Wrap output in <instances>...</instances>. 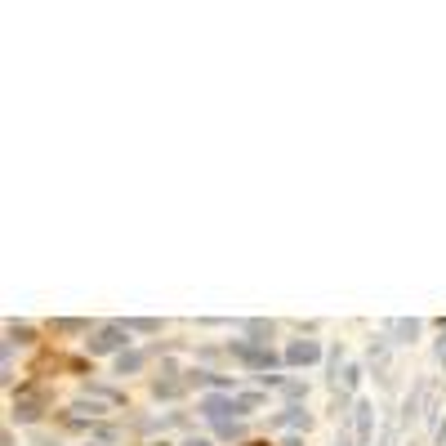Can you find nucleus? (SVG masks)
Listing matches in <instances>:
<instances>
[{"label":"nucleus","mask_w":446,"mask_h":446,"mask_svg":"<svg viewBox=\"0 0 446 446\" xmlns=\"http://www.w3.org/2000/svg\"><path fill=\"white\" fill-rule=\"evenodd\" d=\"M85 348H90V357H107V353H125L130 348V330H125V321H103L99 330L85 340Z\"/></svg>","instance_id":"f257e3e1"},{"label":"nucleus","mask_w":446,"mask_h":446,"mask_svg":"<svg viewBox=\"0 0 446 446\" xmlns=\"http://www.w3.org/2000/svg\"><path fill=\"white\" fill-rule=\"evenodd\" d=\"M228 353H232L241 366H250V370H268V366H281V361H286V357H277L272 348L250 344V340H232V344H228Z\"/></svg>","instance_id":"f03ea898"},{"label":"nucleus","mask_w":446,"mask_h":446,"mask_svg":"<svg viewBox=\"0 0 446 446\" xmlns=\"http://www.w3.org/2000/svg\"><path fill=\"white\" fill-rule=\"evenodd\" d=\"M326 353H321L317 340H295L286 344V366H312V361H321Z\"/></svg>","instance_id":"7ed1b4c3"},{"label":"nucleus","mask_w":446,"mask_h":446,"mask_svg":"<svg viewBox=\"0 0 446 446\" xmlns=\"http://www.w3.org/2000/svg\"><path fill=\"white\" fill-rule=\"evenodd\" d=\"M424 321L419 317H397V321H384V335H393V344H415Z\"/></svg>","instance_id":"20e7f679"},{"label":"nucleus","mask_w":446,"mask_h":446,"mask_svg":"<svg viewBox=\"0 0 446 446\" xmlns=\"http://www.w3.org/2000/svg\"><path fill=\"white\" fill-rule=\"evenodd\" d=\"M353 424H357V442L370 446V433H375V406H370V402H353Z\"/></svg>","instance_id":"39448f33"},{"label":"nucleus","mask_w":446,"mask_h":446,"mask_svg":"<svg viewBox=\"0 0 446 446\" xmlns=\"http://www.w3.org/2000/svg\"><path fill=\"white\" fill-rule=\"evenodd\" d=\"M201 415L210 419V424H228L232 419V397H201Z\"/></svg>","instance_id":"423d86ee"},{"label":"nucleus","mask_w":446,"mask_h":446,"mask_svg":"<svg viewBox=\"0 0 446 446\" xmlns=\"http://www.w3.org/2000/svg\"><path fill=\"white\" fill-rule=\"evenodd\" d=\"M312 419H308V411L304 406H281V411L272 415V428H308Z\"/></svg>","instance_id":"0eeeda50"},{"label":"nucleus","mask_w":446,"mask_h":446,"mask_svg":"<svg viewBox=\"0 0 446 446\" xmlns=\"http://www.w3.org/2000/svg\"><path fill=\"white\" fill-rule=\"evenodd\" d=\"M152 353H139V348H125V353L116 357V375H139L143 366H148Z\"/></svg>","instance_id":"6e6552de"},{"label":"nucleus","mask_w":446,"mask_h":446,"mask_svg":"<svg viewBox=\"0 0 446 446\" xmlns=\"http://www.w3.org/2000/svg\"><path fill=\"white\" fill-rule=\"evenodd\" d=\"M41 411H45L41 397H18V402H14V419H18V424H32V419H41Z\"/></svg>","instance_id":"1a4fd4ad"},{"label":"nucleus","mask_w":446,"mask_h":446,"mask_svg":"<svg viewBox=\"0 0 446 446\" xmlns=\"http://www.w3.org/2000/svg\"><path fill=\"white\" fill-rule=\"evenodd\" d=\"M259 406H263V393H237V397H232V415H237V419L255 415Z\"/></svg>","instance_id":"9d476101"},{"label":"nucleus","mask_w":446,"mask_h":446,"mask_svg":"<svg viewBox=\"0 0 446 446\" xmlns=\"http://www.w3.org/2000/svg\"><path fill=\"white\" fill-rule=\"evenodd\" d=\"M424 393H428V379H419L415 389H411V397L402 402V419H406V424H411V419L419 415V402H424Z\"/></svg>","instance_id":"9b49d317"},{"label":"nucleus","mask_w":446,"mask_h":446,"mask_svg":"<svg viewBox=\"0 0 446 446\" xmlns=\"http://www.w3.org/2000/svg\"><path fill=\"white\" fill-rule=\"evenodd\" d=\"M125 330H130V335H161V321H152V317H130Z\"/></svg>","instance_id":"f8f14e48"},{"label":"nucleus","mask_w":446,"mask_h":446,"mask_svg":"<svg viewBox=\"0 0 446 446\" xmlns=\"http://www.w3.org/2000/svg\"><path fill=\"white\" fill-rule=\"evenodd\" d=\"M85 393H94V397H103V402H112V406H120V402H125V393L107 389V384H85Z\"/></svg>","instance_id":"ddd939ff"},{"label":"nucleus","mask_w":446,"mask_h":446,"mask_svg":"<svg viewBox=\"0 0 446 446\" xmlns=\"http://www.w3.org/2000/svg\"><path fill=\"white\" fill-rule=\"evenodd\" d=\"M281 393L291 397V406H299L308 397V384H299V379H281Z\"/></svg>","instance_id":"4468645a"},{"label":"nucleus","mask_w":446,"mask_h":446,"mask_svg":"<svg viewBox=\"0 0 446 446\" xmlns=\"http://www.w3.org/2000/svg\"><path fill=\"white\" fill-rule=\"evenodd\" d=\"M54 330H63V335H85L90 326H85V321H54Z\"/></svg>","instance_id":"2eb2a0df"},{"label":"nucleus","mask_w":446,"mask_h":446,"mask_svg":"<svg viewBox=\"0 0 446 446\" xmlns=\"http://www.w3.org/2000/svg\"><path fill=\"white\" fill-rule=\"evenodd\" d=\"M357 384H361V366H348V370H344V393H353Z\"/></svg>","instance_id":"dca6fc26"},{"label":"nucleus","mask_w":446,"mask_h":446,"mask_svg":"<svg viewBox=\"0 0 446 446\" xmlns=\"http://www.w3.org/2000/svg\"><path fill=\"white\" fill-rule=\"evenodd\" d=\"M9 335H14L18 344H27V340H32V326H18V321H9Z\"/></svg>","instance_id":"f3484780"},{"label":"nucleus","mask_w":446,"mask_h":446,"mask_svg":"<svg viewBox=\"0 0 446 446\" xmlns=\"http://www.w3.org/2000/svg\"><path fill=\"white\" fill-rule=\"evenodd\" d=\"M214 433H219V438H241V424L228 419V424H214Z\"/></svg>","instance_id":"a211bd4d"},{"label":"nucleus","mask_w":446,"mask_h":446,"mask_svg":"<svg viewBox=\"0 0 446 446\" xmlns=\"http://www.w3.org/2000/svg\"><path fill=\"white\" fill-rule=\"evenodd\" d=\"M438 361L446 366V321H442V340H438Z\"/></svg>","instance_id":"6ab92c4d"},{"label":"nucleus","mask_w":446,"mask_h":446,"mask_svg":"<svg viewBox=\"0 0 446 446\" xmlns=\"http://www.w3.org/2000/svg\"><path fill=\"white\" fill-rule=\"evenodd\" d=\"M179 446H210L206 438H188V442H179Z\"/></svg>","instance_id":"aec40b11"},{"label":"nucleus","mask_w":446,"mask_h":446,"mask_svg":"<svg viewBox=\"0 0 446 446\" xmlns=\"http://www.w3.org/2000/svg\"><path fill=\"white\" fill-rule=\"evenodd\" d=\"M335 446H353V442H348V433H340V442H335Z\"/></svg>","instance_id":"412c9836"},{"label":"nucleus","mask_w":446,"mask_h":446,"mask_svg":"<svg viewBox=\"0 0 446 446\" xmlns=\"http://www.w3.org/2000/svg\"><path fill=\"white\" fill-rule=\"evenodd\" d=\"M379 446H389V442H379Z\"/></svg>","instance_id":"4be33fe9"},{"label":"nucleus","mask_w":446,"mask_h":446,"mask_svg":"<svg viewBox=\"0 0 446 446\" xmlns=\"http://www.w3.org/2000/svg\"><path fill=\"white\" fill-rule=\"evenodd\" d=\"M90 446H99V442H90Z\"/></svg>","instance_id":"5701e85b"}]
</instances>
